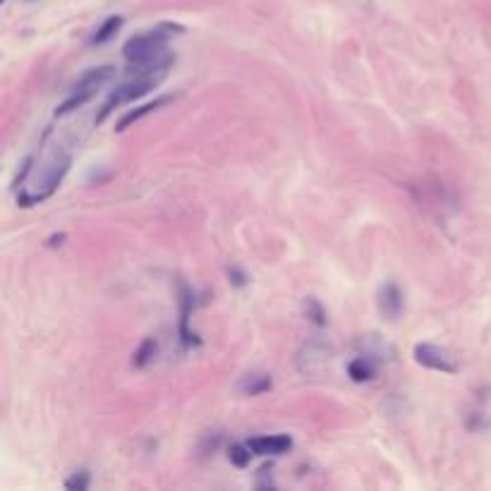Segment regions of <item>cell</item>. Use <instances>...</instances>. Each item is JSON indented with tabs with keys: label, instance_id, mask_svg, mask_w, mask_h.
I'll list each match as a JSON object with an SVG mask.
<instances>
[{
	"label": "cell",
	"instance_id": "1",
	"mask_svg": "<svg viewBox=\"0 0 491 491\" xmlns=\"http://www.w3.org/2000/svg\"><path fill=\"white\" fill-rule=\"evenodd\" d=\"M185 27L173 22H161L154 29L137 34L123 46V55L127 60V72H168L175 62V55L168 51V41L180 36Z\"/></svg>",
	"mask_w": 491,
	"mask_h": 491
},
{
	"label": "cell",
	"instance_id": "2",
	"mask_svg": "<svg viewBox=\"0 0 491 491\" xmlns=\"http://www.w3.org/2000/svg\"><path fill=\"white\" fill-rule=\"evenodd\" d=\"M70 166H72V154L65 146L60 144L48 146L39 159V175H29L31 187L17 195L19 206H34V204H41L48 199V197H53V192L60 187L62 177L70 170Z\"/></svg>",
	"mask_w": 491,
	"mask_h": 491
},
{
	"label": "cell",
	"instance_id": "3",
	"mask_svg": "<svg viewBox=\"0 0 491 491\" xmlns=\"http://www.w3.org/2000/svg\"><path fill=\"white\" fill-rule=\"evenodd\" d=\"M166 75H168V72H127V80L113 89L108 101L101 106V113L96 116V123H103V120L111 116L118 106H123V103H132L137 101V98L146 96L151 89H156L163 82Z\"/></svg>",
	"mask_w": 491,
	"mask_h": 491
},
{
	"label": "cell",
	"instance_id": "4",
	"mask_svg": "<svg viewBox=\"0 0 491 491\" xmlns=\"http://www.w3.org/2000/svg\"><path fill=\"white\" fill-rule=\"evenodd\" d=\"M336 355V348L323 338H310L302 343V348L295 355V367L300 374H316L326 367Z\"/></svg>",
	"mask_w": 491,
	"mask_h": 491
},
{
	"label": "cell",
	"instance_id": "5",
	"mask_svg": "<svg viewBox=\"0 0 491 491\" xmlns=\"http://www.w3.org/2000/svg\"><path fill=\"white\" fill-rule=\"evenodd\" d=\"M415 362L422 364L427 369H434V372L441 374H456L458 372V362L451 357V352L438 346H431V343H420L415 346Z\"/></svg>",
	"mask_w": 491,
	"mask_h": 491
},
{
	"label": "cell",
	"instance_id": "6",
	"mask_svg": "<svg viewBox=\"0 0 491 491\" xmlns=\"http://www.w3.org/2000/svg\"><path fill=\"white\" fill-rule=\"evenodd\" d=\"M177 297H180V341L185 348L199 346V336L195 331H190V316L197 310V295L185 280H177Z\"/></svg>",
	"mask_w": 491,
	"mask_h": 491
},
{
	"label": "cell",
	"instance_id": "7",
	"mask_svg": "<svg viewBox=\"0 0 491 491\" xmlns=\"http://www.w3.org/2000/svg\"><path fill=\"white\" fill-rule=\"evenodd\" d=\"M376 307H379V314L389 321H395L400 319L405 310V297H403V290L398 288L395 283H384L376 292Z\"/></svg>",
	"mask_w": 491,
	"mask_h": 491
},
{
	"label": "cell",
	"instance_id": "8",
	"mask_svg": "<svg viewBox=\"0 0 491 491\" xmlns=\"http://www.w3.org/2000/svg\"><path fill=\"white\" fill-rule=\"evenodd\" d=\"M113 77H116V67H111V65H101V67H93V70H87L84 75L75 82L72 93H80V96H87L89 101H91V98L96 96L98 89H101L103 84H108Z\"/></svg>",
	"mask_w": 491,
	"mask_h": 491
},
{
	"label": "cell",
	"instance_id": "9",
	"mask_svg": "<svg viewBox=\"0 0 491 491\" xmlns=\"http://www.w3.org/2000/svg\"><path fill=\"white\" fill-rule=\"evenodd\" d=\"M249 448L254 456H283L292 448V438L288 434H271V436L249 438Z\"/></svg>",
	"mask_w": 491,
	"mask_h": 491
},
{
	"label": "cell",
	"instance_id": "10",
	"mask_svg": "<svg viewBox=\"0 0 491 491\" xmlns=\"http://www.w3.org/2000/svg\"><path fill=\"white\" fill-rule=\"evenodd\" d=\"M376 367H379V362H376L374 357H369V355H357V357L348 364V376L355 384H367V381H372L376 376Z\"/></svg>",
	"mask_w": 491,
	"mask_h": 491
},
{
	"label": "cell",
	"instance_id": "11",
	"mask_svg": "<svg viewBox=\"0 0 491 491\" xmlns=\"http://www.w3.org/2000/svg\"><path fill=\"white\" fill-rule=\"evenodd\" d=\"M274 381H271V374H264V372H249L240 379L238 389L242 391L244 395H261L266 391H271Z\"/></svg>",
	"mask_w": 491,
	"mask_h": 491
},
{
	"label": "cell",
	"instance_id": "12",
	"mask_svg": "<svg viewBox=\"0 0 491 491\" xmlns=\"http://www.w3.org/2000/svg\"><path fill=\"white\" fill-rule=\"evenodd\" d=\"M359 346H362V355H369V357H374L376 362H384V359L393 357V348L386 346L379 336H362Z\"/></svg>",
	"mask_w": 491,
	"mask_h": 491
},
{
	"label": "cell",
	"instance_id": "13",
	"mask_svg": "<svg viewBox=\"0 0 491 491\" xmlns=\"http://www.w3.org/2000/svg\"><path fill=\"white\" fill-rule=\"evenodd\" d=\"M120 27H123V17H120V15H113V17L103 19L101 27L93 29V34L89 36V46H101L106 44V41H111L113 36L118 34Z\"/></svg>",
	"mask_w": 491,
	"mask_h": 491
},
{
	"label": "cell",
	"instance_id": "14",
	"mask_svg": "<svg viewBox=\"0 0 491 491\" xmlns=\"http://www.w3.org/2000/svg\"><path fill=\"white\" fill-rule=\"evenodd\" d=\"M170 101H173V98H170V96H161V98H156V101L146 103V106H139L137 111H130L127 116H125V118L118 123V132H125V130H127L132 123H137V120H142L144 116H149V113H154L156 108L166 106V103H170Z\"/></svg>",
	"mask_w": 491,
	"mask_h": 491
},
{
	"label": "cell",
	"instance_id": "15",
	"mask_svg": "<svg viewBox=\"0 0 491 491\" xmlns=\"http://www.w3.org/2000/svg\"><path fill=\"white\" fill-rule=\"evenodd\" d=\"M156 352H159V343L154 341V338H146V341L139 346V350L134 352V359H132V364L137 369H142L146 367L149 362H154V357H156Z\"/></svg>",
	"mask_w": 491,
	"mask_h": 491
},
{
	"label": "cell",
	"instance_id": "16",
	"mask_svg": "<svg viewBox=\"0 0 491 491\" xmlns=\"http://www.w3.org/2000/svg\"><path fill=\"white\" fill-rule=\"evenodd\" d=\"M305 314L310 319L314 326H326L328 323V316H326V310L321 307V302L314 300V297H307L305 300Z\"/></svg>",
	"mask_w": 491,
	"mask_h": 491
},
{
	"label": "cell",
	"instance_id": "17",
	"mask_svg": "<svg viewBox=\"0 0 491 491\" xmlns=\"http://www.w3.org/2000/svg\"><path fill=\"white\" fill-rule=\"evenodd\" d=\"M252 448H249V443H233L231 451H228V458H231V463L235 467H247L249 461H252Z\"/></svg>",
	"mask_w": 491,
	"mask_h": 491
},
{
	"label": "cell",
	"instance_id": "18",
	"mask_svg": "<svg viewBox=\"0 0 491 491\" xmlns=\"http://www.w3.org/2000/svg\"><path fill=\"white\" fill-rule=\"evenodd\" d=\"M89 484H91V474H89L87 470H75V472L65 479V487L70 491H84L89 489Z\"/></svg>",
	"mask_w": 491,
	"mask_h": 491
},
{
	"label": "cell",
	"instance_id": "19",
	"mask_svg": "<svg viewBox=\"0 0 491 491\" xmlns=\"http://www.w3.org/2000/svg\"><path fill=\"white\" fill-rule=\"evenodd\" d=\"M257 487H259V489H266V487L274 489V487H276V482H274V465H264V467H259V472H257Z\"/></svg>",
	"mask_w": 491,
	"mask_h": 491
},
{
	"label": "cell",
	"instance_id": "20",
	"mask_svg": "<svg viewBox=\"0 0 491 491\" xmlns=\"http://www.w3.org/2000/svg\"><path fill=\"white\" fill-rule=\"evenodd\" d=\"M228 278H231V283L238 285V288H242V285L247 283V276H244L240 269H235V266L233 269H228Z\"/></svg>",
	"mask_w": 491,
	"mask_h": 491
},
{
	"label": "cell",
	"instance_id": "21",
	"mask_svg": "<svg viewBox=\"0 0 491 491\" xmlns=\"http://www.w3.org/2000/svg\"><path fill=\"white\" fill-rule=\"evenodd\" d=\"M62 240H65V235H62V233H60V235H53V238L48 240V247H55V244H60Z\"/></svg>",
	"mask_w": 491,
	"mask_h": 491
},
{
	"label": "cell",
	"instance_id": "22",
	"mask_svg": "<svg viewBox=\"0 0 491 491\" xmlns=\"http://www.w3.org/2000/svg\"><path fill=\"white\" fill-rule=\"evenodd\" d=\"M3 3H5V0H3Z\"/></svg>",
	"mask_w": 491,
	"mask_h": 491
},
{
	"label": "cell",
	"instance_id": "23",
	"mask_svg": "<svg viewBox=\"0 0 491 491\" xmlns=\"http://www.w3.org/2000/svg\"><path fill=\"white\" fill-rule=\"evenodd\" d=\"M29 3H31V0H29Z\"/></svg>",
	"mask_w": 491,
	"mask_h": 491
}]
</instances>
